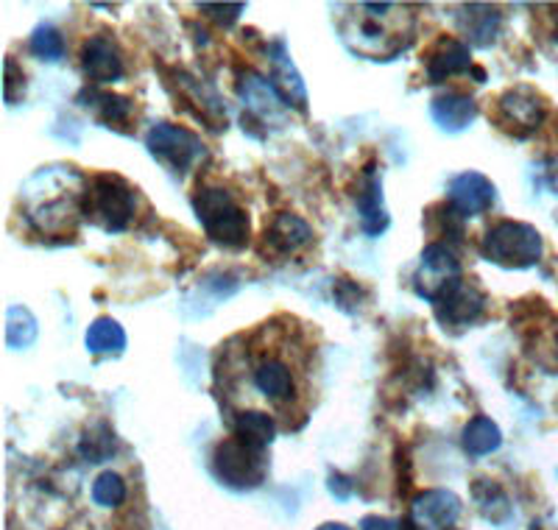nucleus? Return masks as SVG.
<instances>
[{
	"mask_svg": "<svg viewBox=\"0 0 558 530\" xmlns=\"http://www.w3.org/2000/svg\"><path fill=\"white\" fill-rule=\"evenodd\" d=\"M84 198H87V184L76 168H43L23 190V207H26V221L39 234H68L76 229L84 215Z\"/></svg>",
	"mask_w": 558,
	"mask_h": 530,
	"instance_id": "obj_1",
	"label": "nucleus"
},
{
	"mask_svg": "<svg viewBox=\"0 0 558 530\" xmlns=\"http://www.w3.org/2000/svg\"><path fill=\"white\" fill-rule=\"evenodd\" d=\"M363 14H355L343 23V43L361 57L375 62H391L411 43L413 17L397 12L393 3H361Z\"/></svg>",
	"mask_w": 558,
	"mask_h": 530,
	"instance_id": "obj_2",
	"label": "nucleus"
},
{
	"mask_svg": "<svg viewBox=\"0 0 558 530\" xmlns=\"http://www.w3.org/2000/svg\"><path fill=\"white\" fill-rule=\"evenodd\" d=\"M193 209L207 238L223 249H246L252 238V221L246 209L221 184H204L193 193Z\"/></svg>",
	"mask_w": 558,
	"mask_h": 530,
	"instance_id": "obj_3",
	"label": "nucleus"
},
{
	"mask_svg": "<svg viewBox=\"0 0 558 530\" xmlns=\"http://www.w3.org/2000/svg\"><path fill=\"white\" fill-rule=\"evenodd\" d=\"M481 254L500 268L525 272L542 260L545 240H542L539 229L531 227V224L500 221L483 234Z\"/></svg>",
	"mask_w": 558,
	"mask_h": 530,
	"instance_id": "obj_4",
	"label": "nucleus"
},
{
	"mask_svg": "<svg viewBox=\"0 0 558 530\" xmlns=\"http://www.w3.org/2000/svg\"><path fill=\"white\" fill-rule=\"evenodd\" d=\"M137 213V193L126 179L114 173H98L87 182L84 215L107 232H123Z\"/></svg>",
	"mask_w": 558,
	"mask_h": 530,
	"instance_id": "obj_5",
	"label": "nucleus"
},
{
	"mask_svg": "<svg viewBox=\"0 0 558 530\" xmlns=\"http://www.w3.org/2000/svg\"><path fill=\"white\" fill-rule=\"evenodd\" d=\"M146 148L157 162H162L177 177L191 173L207 157V146L191 129L177 123H154L146 134Z\"/></svg>",
	"mask_w": 558,
	"mask_h": 530,
	"instance_id": "obj_6",
	"label": "nucleus"
},
{
	"mask_svg": "<svg viewBox=\"0 0 558 530\" xmlns=\"http://www.w3.org/2000/svg\"><path fill=\"white\" fill-rule=\"evenodd\" d=\"M458 285H463L461 260L445 243H430L418 257V268L413 274V291L418 299L438 304L445 297H450Z\"/></svg>",
	"mask_w": 558,
	"mask_h": 530,
	"instance_id": "obj_7",
	"label": "nucleus"
},
{
	"mask_svg": "<svg viewBox=\"0 0 558 530\" xmlns=\"http://www.w3.org/2000/svg\"><path fill=\"white\" fill-rule=\"evenodd\" d=\"M213 472L221 480L223 486L246 492L257 489L266 480V461H263V449H254L243 444L241 438H227L216 447L213 455Z\"/></svg>",
	"mask_w": 558,
	"mask_h": 530,
	"instance_id": "obj_8",
	"label": "nucleus"
},
{
	"mask_svg": "<svg viewBox=\"0 0 558 530\" xmlns=\"http://www.w3.org/2000/svg\"><path fill=\"white\" fill-rule=\"evenodd\" d=\"M238 95H241L243 107L248 109L252 118H257L263 127H286L288 107L286 95L279 93L277 84L268 82L266 76L254 73V70H241L238 73Z\"/></svg>",
	"mask_w": 558,
	"mask_h": 530,
	"instance_id": "obj_9",
	"label": "nucleus"
},
{
	"mask_svg": "<svg viewBox=\"0 0 558 530\" xmlns=\"http://www.w3.org/2000/svg\"><path fill=\"white\" fill-rule=\"evenodd\" d=\"M545 98L531 87H514L500 95L497 101V123L502 132L514 137H527L545 123Z\"/></svg>",
	"mask_w": 558,
	"mask_h": 530,
	"instance_id": "obj_10",
	"label": "nucleus"
},
{
	"mask_svg": "<svg viewBox=\"0 0 558 530\" xmlns=\"http://www.w3.org/2000/svg\"><path fill=\"white\" fill-rule=\"evenodd\" d=\"M447 202L461 218H477L497 202V188L481 171H463L447 184Z\"/></svg>",
	"mask_w": 558,
	"mask_h": 530,
	"instance_id": "obj_11",
	"label": "nucleus"
},
{
	"mask_svg": "<svg viewBox=\"0 0 558 530\" xmlns=\"http://www.w3.org/2000/svg\"><path fill=\"white\" fill-rule=\"evenodd\" d=\"M461 517V497L450 489H427L411 503L413 530H450Z\"/></svg>",
	"mask_w": 558,
	"mask_h": 530,
	"instance_id": "obj_12",
	"label": "nucleus"
},
{
	"mask_svg": "<svg viewBox=\"0 0 558 530\" xmlns=\"http://www.w3.org/2000/svg\"><path fill=\"white\" fill-rule=\"evenodd\" d=\"M78 59H82L84 76L93 84H98V87H101V84L121 82L123 73H126L121 48H118L109 37L84 39Z\"/></svg>",
	"mask_w": 558,
	"mask_h": 530,
	"instance_id": "obj_13",
	"label": "nucleus"
},
{
	"mask_svg": "<svg viewBox=\"0 0 558 530\" xmlns=\"http://www.w3.org/2000/svg\"><path fill=\"white\" fill-rule=\"evenodd\" d=\"M313 240V227L296 213H277L266 224L263 232V254H277V257H291L299 249H305Z\"/></svg>",
	"mask_w": 558,
	"mask_h": 530,
	"instance_id": "obj_14",
	"label": "nucleus"
},
{
	"mask_svg": "<svg viewBox=\"0 0 558 530\" xmlns=\"http://www.w3.org/2000/svg\"><path fill=\"white\" fill-rule=\"evenodd\" d=\"M355 207L357 215H361L363 234H368V238H380L388 229V224H391L386 202H383V177L375 162L363 171V179L355 193Z\"/></svg>",
	"mask_w": 558,
	"mask_h": 530,
	"instance_id": "obj_15",
	"label": "nucleus"
},
{
	"mask_svg": "<svg viewBox=\"0 0 558 530\" xmlns=\"http://www.w3.org/2000/svg\"><path fill=\"white\" fill-rule=\"evenodd\" d=\"M425 73L430 84H445L447 79L461 76L472 70V51L470 45L456 37H441L427 48L425 53Z\"/></svg>",
	"mask_w": 558,
	"mask_h": 530,
	"instance_id": "obj_16",
	"label": "nucleus"
},
{
	"mask_svg": "<svg viewBox=\"0 0 558 530\" xmlns=\"http://www.w3.org/2000/svg\"><path fill=\"white\" fill-rule=\"evenodd\" d=\"M266 53H268V64H271V82L277 84L279 93L286 95V101L291 104V107L305 112L307 109L305 79H302V73L296 70V64H293L286 39H274V43L266 48Z\"/></svg>",
	"mask_w": 558,
	"mask_h": 530,
	"instance_id": "obj_17",
	"label": "nucleus"
},
{
	"mask_svg": "<svg viewBox=\"0 0 558 530\" xmlns=\"http://www.w3.org/2000/svg\"><path fill=\"white\" fill-rule=\"evenodd\" d=\"M433 310H436L438 322L445 324V329L447 327L463 329L481 318V313L486 310V297L477 291L475 285L463 282L458 285L450 297H445L438 304H433Z\"/></svg>",
	"mask_w": 558,
	"mask_h": 530,
	"instance_id": "obj_18",
	"label": "nucleus"
},
{
	"mask_svg": "<svg viewBox=\"0 0 558 530\" xmlns=\"http://www.w3.org/2000/svg\"><path fill=\"white\" fill-rule=\"evenodd\" d=\"M430 118L436 127L447 134H458L470 129L477 118V104L472 95L463 93H445L436 95L430 101Z\"/></svg>",
	"mask_w": 558,
	"mask_h": 530,
	"instance_id": "obj_19",
	"label": "nucleus"
},
{
	"mask_svg": "<svg viewBox=\"0 0 558 530\" xmlns=\"http://www.w3.org/2000/svg\"><path fill=\"white\" fill-rule=\"evenodd\" d=\"M78 104L87 107L89 112L96 115L101 120L104 127H129V120L134 115V101L126 98V95H118V93H107V89H82L78 93Z\"/></svg>",
	"mask_w": 558,
	"mask_h": 530,
	"instance_id": "obj_20",
	"label": "nucleus"
},
{
	"mask_svg": "<svg viewBox=\"0 0 558 530\" xmlns=\"http://www.w3.org/2000/svg\"><path fill=\"white\" fill-rule=\"evenodd\" d=\"M461 23V32L470 37V43L475 48H488V45L497 43V34L502 26L500 9L486 7V3H472V7L463 9V14L458 17Z\"/></svg>",
	"mask_w": 558,
	"mask_h": 530,
	"instance_id": "obj_21",
	"label": "nucleus"
},
{
	"mask_svg": "<svg viewBox=\"0 0 558 530\" xmlns=\"http://www.w3.org/2000/svg\"><path fill=\"white\" fill-rule=\"evenodd\" d=\"M254 385L263 397L274 399V402H291L293 394H296V380L288 363L277 358L263 360L260 366L254 369Z\"/></svg>",
	"mask_w": 558,
	"mask_h": 530,
	"instance_id": "obj_22",
	"label": "nucleus"
},
{
	"mask_svg": "<svg viewBox=\"0 0 558 530\" xmlns=\"http://www.w3.org/2000/svg\"><path fill=\"white\" fill-rule=\"evenodd\" d=\"M461 444L463 449H466V455H472V458H483V455H492L500 449L502 433L500 427H497L495 419L475 417L466 422V427H463Z\"/></svg>",
	"mask_w": 558,
	"mask_h": 530,
	"instance_id": "obj_23",
	"label": "nucleus"
},
{
	"mask_svg": "<svg viewBox=\"0 0 558 530\" xmlns=\"http://www.w3.org/2000/svg\"><path fill=\"white\" fill-rule=\"evenodd\" d=\"M235 438L254 449H266L277 438V422L266 411H241L232 422Z\"/></svg>",
	"mask_w": 558,
	"mask_h": 530,
	"instance_id": "obj_24",
	"label": "nucleus"
},
{
	"mask_svg": "<svg viewBox=\"0 0 558 530\" xmlns=\"http://www.w3.org/2000/svg\"><path fill=\"white\" fill-rule=\"evenodd\" d=\"M84 344L89 354H121L126 349V329L114 318L101 316L87 327Z\"/></svg>",
	"mask_w": 558,
	"mask_h": 530,
	"instance_id": "obj_25",
	"label": "nucleus"
},
{
	"mask_svg": "<svg viewBox=\"0 0 558 530\" xmlns=\"http://www.w3.org/2000/svg\"><path fill=\"white\" fill-rule=\"evenodd\" d=\"M472 497L477 503V511L495 525H506L511 519V503H508L506 492L497 486L495 480L477 478L475 486H472Z\"/></svg>",
	"mask_w": 558,
	"mask_h": 530,
	"instance_id": "obj_26",
	"label": "nucleus"
},
{
	"mask_svg": "<svg viewBox=\"0 0 558 530\" xmlns=\"http://www.w3.org/2000/svg\"><path fill=\"white\" fill-rule=\"evenodd\" d=\"M37 318L23 304H12L7 310V347L9 349H28L37 341Z\"/></svg>",
	"mask_w": 558,
	"mask_h": 530,
	"instance_id": "obj_27",
	"label": "nucleus"
},
{
	"mask_svg": "<svg viewBox=\"0 0 558 530\" xmlns=\"http://www.w3.org/2000/svg\"><path fill=\"white\" fill-rule=\"evenodd\" d=\"M28 51L45 62H57L64 57V37L57 26L51 23H39L28 37Z\"/></svg>",
	"mask_w": 558,
	"mask_h": 530,
	"instance_id": "obj_28",
	"label": "nucleus"
},
{
	"mask_svg": "<svg viewBox=\"0 0 558 530\" xmlns=\"http://www.w3.org/2000/svg\"><path fill=\"white\" fill-rule=\"evenodd\" d=\"M93 499L101 508H118L126 499V480L118 472H101L93 483Z\"/></svg>",
	"mask_w": 558,
	"mask_h": 530,
	"instance_id": "obj_29",
	"label": "nucleus"
},
{
	"mask_svg": "<svg viewBox=\"0 0 558 530\" xmlns=\"http://www.w3.org/2000/svg\"><path fill=\"white\" fill-rule=\"evenodd\" d=\"M98 430L96 427H89L87 430V436H84L82 442V455L87 458L89 463H101L104 458H109V455L114 453V433L112 430H104V436L98 438L96 436Z\"/></svg>",
	"mask_w": 558,
	"mask_h": 530,
	"instance_id": "obj_30",
	"label": "nucleus"
},
{
	"mask_svg": "<svg viewBox=\"0 0 558 530\" xmlns=\"http://www.w3.org/2000/svg\"><path fill=\"white\" fill-rule=\"evenodd\" d=\"M198 12L207 14L209 20H216L218 26H232L246 7L243 3H198Z\"/></svg>",
	"mask_w": 558,
	"mask_h": 530,
	"instance_id": "obj_31",
	"label": "nucleus"
},
{
	"mask_svg": "<svg viewBox=\"0 0 558 530\" xmlns=\"http://www.w3.org/2000/svg\"><path fill=\"white\" fill-rule=\"evenodd\" d=\"M17 87L26 89V73L17 68V62H14L12 57L7 59V82H3V95H7V104L9 107H14L17 104Z\"/></svg>",
	"mask_w": 558,
	"mask_h": 530,
	"instance_id": "obj_32",
	"label": "nucleus"
},
{
	"mask_svg": "<svg viewBox=\"0 0 558 530\" xmlns=\"http://www.w3.org/2000/svg\"><path fill=\"white\" fill-rule=\"evenodd\" d=\"M361 530H402V522L388 517H363Z\"/></svg>",
	"mask_w": 558,
	"mask_h": 530,
	"instance_id": "obj_33",
	"label": "nucleus"
},
{
	"mask_svg": "<svg viewBox=\"0 0 558 530\" xmlns=\"http://www.w3.org/2000/svg\"><path fill=\"white\" fill-rule=\"evenodd\" d=\"M352 480L343 478V474H330V494L338 499H347L352 494Z\"/></svg>",
	"mask_w": 558,
	"mask_h": 530,
	"instance_id": "obj_34",
	"label": "nucleus"
},
{
	"mask_svg": "<svg viewBox=\"0 0 558 530\" xmlns=\"http://www.w3.org/2000/svg\"><path fill=\"white\" fill-rule=\"evenodd\" d=\"M316 530H352V528H347L343 522H324L322 528H316Z\"/></svg>",
	"mask_w": 558,
	"mask_h": 530,
	"instance_id": "obj_35",
	"label": "nucleus"
},
{
	"mask_svg": "<svg viewBox=\"0 0 558 530\" xmlns=\"http://www.w3.org/2000/svg\"><path fill=\"white\" fill-rule=\"evenodd\" d=\"M531 530H542V528H539V525H531Z\"/></svg>",
	"mask_w": 558,
	"mask_h": 530,
	"instance_id": "obj_36",
	"label": "nucleus"
}]
</instances>
